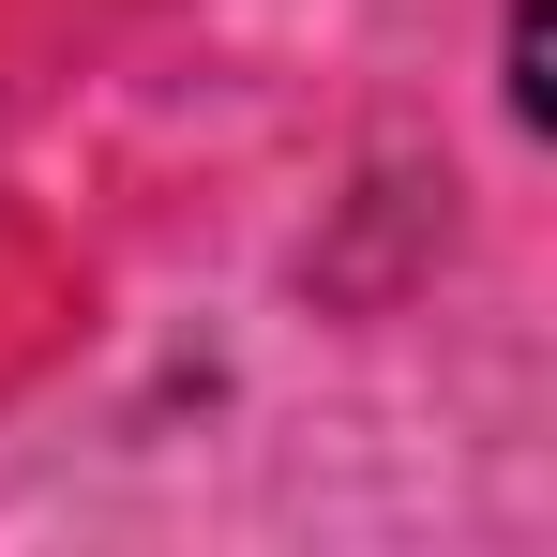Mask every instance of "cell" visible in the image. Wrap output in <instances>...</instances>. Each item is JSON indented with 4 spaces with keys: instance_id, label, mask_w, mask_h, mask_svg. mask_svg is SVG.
<instances>
[{
    "instance_id": "obj_1",
    "label": "cell",
    "mask_w": 557,
    "mask_h": 557,
    "mask_svg": "<svg viewBox=\"0 0 557 557\" xmlns=\"http://www.w3.org/2000/svg\"><path fill=\"white\" fill-rule=\"evenodd\" d=\"M512 121L543 136V0H512Z\"/></svg>"
}]
</instances>
